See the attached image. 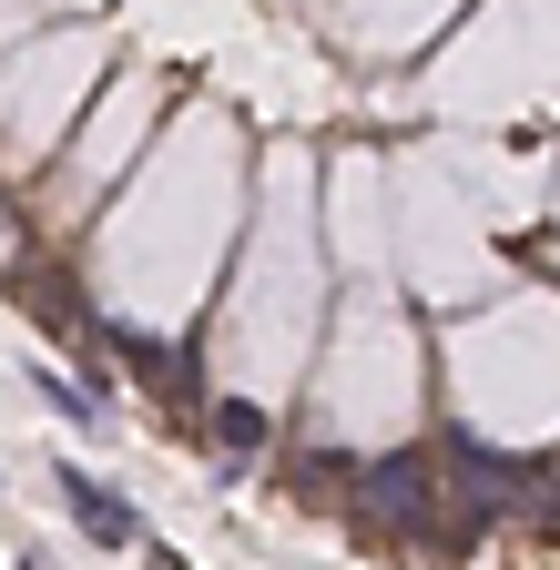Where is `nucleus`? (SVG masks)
I'll return each mask as SVG.
<instances>
[{
	"label": "nucleus",
	"mask_w": 560,
	"mask_h": 570,
	"mask_svg": "<svg viewBox=\"0 0 560 570\" xmlns=\"http://www.w3.org/2000/svg\"><path fill=\"white\" fill-rule=\"evenodd\" d=\"M11 296H21L31 316H51L61 336L82 326V285H72V275H51V265H11Z\"/></svg>",
	"instance_id": "4"
},
{
	"label": "nucleus",
	"mask_w": 560,
	"mask_h": 570,
	"mask_svg": "<svg viewBox=\"0 0 560 570\" xmlns=\"http://www.w3.org/2000/svg\"><path fill=\"white\" fill-rule=\"evenodd\" d=\"M61 499H72V520H82L102 550H132V540H144V530H132V510H122L102 479H72V469H61Z\"/></svg>",
	"instance_id": "3"
},
{
	"label": "nucleus",
	"mask_w": 560,
	"mask_h": 570,
	"mask_svg": "<svg viewBox=\"0 0 560 570\" xmlns=\"http://www.w3.org/2000/svg\"><path fill=\"white\" fill-rule=\"evenodd\" d=\"M102 346H112V356H122V367L144 377V387H164V397H194V367H184L174 346H154V336H132V326H102Z\"/></svg>",
	"instance_id": "2"
},
{
	"label": "nucleus",
	"mask_w": 560,
	"mask_h": 570,
	"mask_svg": "<svg viewBox=\"0 0 560 570\" xmlns=\"http://www.w3.org/2000/svg\"><path fill=\"white\" fill-rule=\"evenodd\" d=\"M357 510H367V530H397L417 550H439L449 540V449L357 459Z\"/></svg>",
	"instance_id": "1"
},
{
	"label": "nucleus",
	"mask_w": 560,
	"mask_h": 570,
	"mask_svg": "<svg viewBox=\"0 0 560 570\" xmlns=\"http://www.w3.org/2000/svg\"><path fill=\"white\" fill-rule=\"evenodd\" d=\"M31 387H41V397H51V407H61V417H72V428H102V417H92V397H82V387H72V377H51V367H41V377H31Z\"/></svg>",
	"instance_id": "6"
},
{
	"label": "nucleus",
	"mask_w": 560,
	"mask_h": 570,
	"mask_svg": "<svg viewBox=\"0 0 560 570\" xmlns=\"http://www.w3.org/2000/svg\"><path fill=\"white\" fill-rule=\"evenodd\" d=\"M0 225H11V194H0Z\"/></svg>",
	"instance_id": "7"
},
{
	"label": "nucleus",
	"mask_w": 560,
	"mask_h": 570,
	"mask_svg": "<svg viewBox=\"0 0 560 570\" xmlns=\"http://www.w3.org/2000/svg\"><path fill=\"white\" fill-rule=\"evenodd\" d=\"M204 428H215V439H225L235 459H255V449H265V417H255V407H215Z\"/></svg>",
	"instance_id": "5"
}]
</instances>
